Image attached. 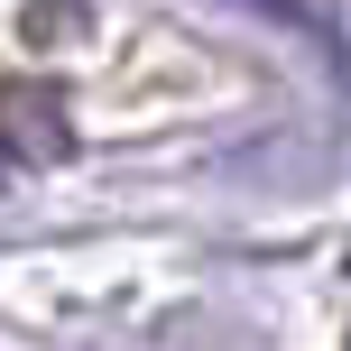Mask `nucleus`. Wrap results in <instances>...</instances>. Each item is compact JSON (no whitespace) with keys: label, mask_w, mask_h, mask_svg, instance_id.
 Returning a JSON list of instances; mask_svg holds the SVG:
<instances>
[]
</instances>
